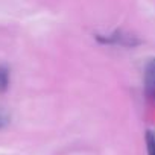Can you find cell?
Masks as SVG:
<instances>
[{
	"instance_id": "obj_4",
	"label": "cell",
	"mask_w": 155,
	"mask_h": 155,
	"mask_svg": "<svg viewBox=\"0 0 155 155\" xmlns=\"http://www.w3.org/2000/svg\"><path fill=\"white\" fill-rule=\"evenodd\" d=\"M6 125H8V117H6V116H3L2 113H0V129L5 128Z\"/></svg>"
},
{
	"instance_id": "obj_1",
	"label": "cell",
	"mask_w": 155,
	"mask_h": 155,
	"mask_svg": "<svg viewBox=\"0 0 155 155\" xmlns=\"http://www.w3.org/2000/svg\"><path fill=\"white\" fill-rule=\"evenodd\" d=\"M144 91L149 99L155 101V58L150 59L144 68Z\"/></svg>"
},
{
	"instance_id": "obj_2",
	"label": "cell",
	"mask_w": 155,
	"mask_h": 155,
	"mask_svg": "<svg viewBox=\"0 0 155 155\" xmlns=\"http://www.w3.org/2000/svg\"><path fill=\"white\" fill-rule=\"evenodd\" d=\"M9 87V68L0 65V93H5Z\"/></svg>"
},
{
	"instance_id": "obj_3",
	"label": "cell",
	"mask_w": 155,
	"mask_h": 155,
	"mask_svg": "<svg viewBox=\"0 0 155 155\" xmlns=\"http://www.w3.org/2000/svg\"><path fill=\"white\" fill-rule=\"evenodd\" d=\"M146 144H147V153L155 155V134L150 131L146 134Z\"/></svg>"
}]
</instances>
